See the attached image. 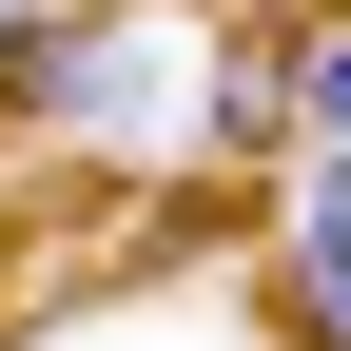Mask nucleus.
<instances>
[{"label": "nucleus", "instance_id": "obj_3", "mask_svg": "<svg viewBox=\"0 0 351 351\" xmlns=\"http://www.w3.org/2000/svg\"><path fill=\"white\" fill-rule=\"evenodd\" d=\"M293 117H313V137L351 156V20H332V39H293Z\"/></svg>", "mask_w": 351, "mask_h": 351}, {"label": "nucleus", "instance_id": "obj_4", "mask_svg": "<svg viewBox=\"0 0 351 351\" xmlns=\"http://www.w3.org/2000/svg\"><path fill=\"white\" fill-rule=\"evenodd\" d=\"M0 20H39V0H0Z\"/></svg>", "mask_w": 351, "mask_h": 351}, {"label": "nucleus", "instance_id": "obj_2", "mask_svg": "<svg viewBox=\"0 0 351 351\" xmlns=\"http://www.w3.org/2000/svg\"><path fill=\"white\" fill-rule=\"evenodd\" d=\"M274 293H293V332H313V351H351V234H332V215L274 254Z\"/></svg>", "mask_w": 351, "mask_h": 351}, {"label": "nucleus", "instance_id": "obj_5", "mask_svg": "<svg viewBox=\"0 0 351 351\" xmlns=\"http://www.w3.org/2000/svg\"><path fill=\"white\" fill-rule=\"evenodd\" d=\"M78 20H117V0H78Z\"/></svg>", "mask_w": 351, "mask_h": 351}, {"label": "nucleus", "instance_id": "obj_1", "mask_svg": "<svg viewBox=\"0 0 351 351\" xmlns=\"http://www.w3.org/2000/svg\"><path fill=\"white\" fill-rule=\"evenodd\" d=\"M215 137H234V156H274V137H293V20H254V39H234V78H215Z\"/></svg>", "mask_w": 351, "mask_h": 351}]
</instances>
